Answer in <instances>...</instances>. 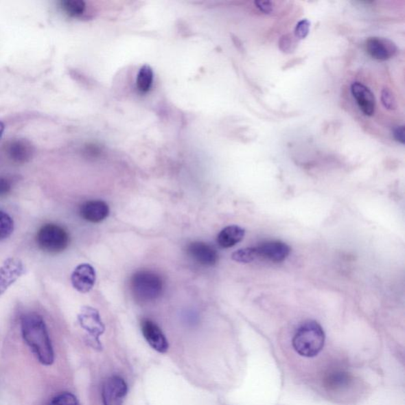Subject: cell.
Instances as JSON below:
<instances>
[{"mask_svg": "<svg viewBox=\"0 0 405 405\" xmlns=\"http://www.w3.org/2000/svg\"><path fill=\"white\" fill-rule=\"evenodd\" d=\"M21 329L23 339L38 361L45 366L54 362V351L43 316L37 313L23 316Z\"/></svg>", "mask_w": 405, "mask_h": 405, "instance_id": "obj_1", "label": "cell"}, {"mask_svg": "<svg viewBox=\"0 0 405 405\" xmlns=\"http://www.w3.org/2000/svg\"><path fill=\"white\" fill-rule=\"evenodd\" d=\"M325 332L316 321H309L301 325L293 337L294 349L300 356H318L325 345Z\"/></svg>", "mask_w": 405, "mask_h": 405, "instance_id": "obj_2", "label": "cell"}, {"mask_svg": "<svg viewBox=\"0 0 405 405\" xmlns=\"http://www.w3.org/2000/svg\"><path fill=\"white\" fill-rule=\"evenodd\" d=\"M131 287L135 297L140 302L157 300L162 295L164 283L159 275L150 271H139L133 275Z\"/></svg>", "mask_w": 405, "mask_h": 405, "instance_id": "obj_3", "label": "cell"}, {"mask_svg": "<svg viewBox=\"0 0 405 405\" xmlns=\"http://www.w3.org/2000/svg\"><path fill=\"white\" fill-rule=\"evenodd\" d=\"M37 242L39 248L43 251L56 254L65 251L69 246L70 237L64 227L49 223L40 228L37 235Z\"/></svg>", "mask_w": 405, "mask_h": 405, "instance_id": "obj_4", "label": "cell"}, {"mask_svg": "<svg viewBox=\"0 0 405 405\" xmlns=\"http://www.w3.org/2000/svg\"><path fill=\"white\" fill-rule=\"evenodd\" d=\"M78 320L82 328L87 332V343L93 349H102L100 337L105 332V325L102 323L100 312L91 306H83L78 315Z\"/></svg>", "mask_w": 405, "mask_h": 405, "instance_id": "obj_5", "label": "cell"}, {"mask_svg": "<svg viewBox=\"0 0 405 405\" xmlns=\"http://www.w3.org/2000/svg\"><path fill=\"white\" fill-rule=\"evenodd\" d=\"M128 393V386L124 379L112 376L106 379L102 386L104 405H124Z\"/></svg>", "mask_w": 405, "mask_h": 405, "instance_id": "obj_6", "label": "cell"}, {"mask_svg": "<svg viewBox=\"0 0 405 405\" xmlns=\"http://www.w3.org/2000/svg\"><path fill=\"white\" fill-rule=\"evenodd\" d=\"M24 273L25 267L19 259H7L0 267V295L6 292Z\"/></svg>", "mask_w": 405, "mask_h": 405, "instance_id": "obj_7", "label": "cell"}, {"mask_svg": "<svg viewBox=\"0 0 405 405\" xmlns=\"http://www.w3.org/2000/svg\"><path fill=\"white\" fill-rule=\"evenodd\" d=\"M71 284L78 292L86 294L90 292L96 281L95 268L89 264H81L71 274Z\"/></svg>", "mask_w": 405, "mask_h": 405, "instance_id": "obj_8", "label": "cell"}, {"mask_svg": "<svg viewBox=\"0 0 405 405\" xmlns=\"http://www.w3.org/2000/svg\"><path fill=\"white\" fill-rule=\"evenodd\" d=\"M187 253L197 263L204 266H213L219 261V254L209 244L194 242L187 247Z\"/></svg>", "mask_w": 405, "mask_h": 405, "instance_id": "obj_9", "label": "cell"}, {"mask_svg": "<svg viewBox=\"0 0 405 405\" xmlns=\"http://www.w3.org/2000/svg\"><path fill=\"white\" fill-rule=\"evenodd\" d=\"M367 53L378 60H386L395 56L397 49L392 40L382 38H369L365 43Z\"/></svg>", "mask_w": 405, "mask_h": 405, "instance_id": "obj_10", "label": "cell"}, {"mask_svg": "<svg viewBox=\"0 0 405 405\" xmlns=\"http://www.w3.org/2000/svg\"><path fill=\"white\" fill-rule=\"evenodd\" d=\"M256 251L257 259L262 258L275 263L283 262L290 253V246L280 241L264 242L257 246Z\"/></svg>", "mask_w": 405, "mask_h": 405, "instance_id": "obj_11", "label": "cell"}, {"mask_svg": "<svg viewBox=\"0 0 405 405\" xmlns=\"http://www.w3.org/2000/svg\"><path fill=\"white\" fill-rule=\"evenodd\" d=\"M144 338L150 347L159 353H165L169 349V343L157 324L150 319H144L141 323Z\"/></svg>", "mask_w": 405, "mask_h": 405, "instance_id": "obj_12", "label": "cell"}, {"mask_svg": "<svg viewBox=\"0 0 405 405\" xmlns=\"http://www.w3.org/2000/svg\"><path fill=\"white\" fill-rule=\"evenodd\" d=\"M351 91L360 111L366 116H372L375 111V97L372 91L359 82L352 83Z\"/></svg>", "mask_w": 405, "mask_h": 405, "instance_id": "obj_13", "label": "cell"}, {"mask_svg": "<svg viewBox=\"0 0 405 405\" xmlns=\"http://www.w3.org/2000/svg\"><path fill=\"white\" fill-rule=\"evenodd\" d=\"M80 214L83 220L98 223L105 220L110 215V207L102 200H90L80 207Z\"/></svg>", "mask_w": 405, "mask_h": 405, "instance_id": "obj_14", "label": "cell"}, {"mask_svg": "<svg viewBox=\"0 0 405 405\" xmlns=\"http://www.w3.org/2000/svg\"><path fill=\"white\" fill-rule=\"evenodd\" d=\"M7 152L14 163L23 164L33 158L34 147L27 139H14L8 144Z\"/></svg>", "mask_w": 405, "mask_h": 405, "instance_id": "obj_15", "label": "cell"}, {"mask_svg": "<svg viewBox=\"0 0 405 405\" xmlns=\"http://www.w3.org/2000/svg\"><path fill=\"white\" fill-rule=\"evenodd\" d=\"M245 237V230L243 228L232 225L227 227L218 235L217 242L222 248H231L240 242Z\"/></svg>", "mask_w": 405, "mask_h": 405, "instance_id": "obj_16", "label": "cell"}, {"mask_svg": "<svg viewBox=\"0 0 405 405\" xmlns=\"http://www.w3.org/2000/svg\"><path fill=\"white\" fill-rule=\"evenodd\" d=\"M351 377L344 371H334L325 378V385L332 391H340L349 386Z\"/></svg>", "mask_w": 405, "mask_h": 405, "instance_id": "obj_17", "label": "cell"}, {"mask_svg": "<svg viewBox=\"0 0 405 405\" xmlns=\"http://www.w3.org/2000/svg\"><path fill=\"white\" fill-rule=\"evenodd\" d=\"M154 80V72L149 65H143L139 69L137 79V85L139 91L148 92L152 88Z\"/></svg>", "mask_w": 405, "mask_h": 405, "instance_id": "obj_18", "label": "cell"}, {"mask_svg": "<svg viewBox=\"0 0 405 405\" xmlns=\"http://www.w3.org/2000/svg\"><path fill=\"white\" fill-rule=\"evenodd\" d=\"M60 8L71 17H80L84 14L86 5L82 0H64L60 2Z\"/></svg>", "mask_w": 405, "mask_h": 405, "instance_id": "obj_19", "label": "cell"}, {"mask_svg": "<svg viewBox=\"0 0 405 405\" xmlns=\"http://www.w3.org/2000/svg\"><path fill=\"white\" fill-rule=\"evenodd\" d=\"M14 221L8 213L0 210V241L6 240L14 231Z\"/></svg>", "mask_w": 405, "mask_h": 405, "instance_id": "obj_20", "label": "cell"}, {"mask_svg": "<svg viewBox=\"0 0 405 405\" xmlns=\"http://www.w3.org/2000/svg\"><path fill=\"white\" fill-rule=\"evenodd\" d=\"M232 259L236 262L242 264H248L256 261L257 259L256 247L238 249V251L232 254Z\"/></svg>", "mask_w": 405, "mask_h": 405, "instance_id": "obj_21", "label": "cell"}, {"mask_svg": "<svg viewBox=\"0 0 405 405\" xmlns=\"http://www.w3.org/2000/svg\"><path fill=\"white\" fill-rule=\"evenodd\" d=\"M48 405H80L77 398L71 393H63L55 397Z\"/></svg>", "mask_w": 405, "mask_h": 405, "instance_id": "obj_22", "label": "cell"}, {"mask_svg": "<svg viewBox=\"0 0 405 405\" xmlns=\"http://www.w3.org/2000/svg\"><path fill=\"white\" fill-rule=\"evenodd\" d=\"M383 106L389 111H394L397 108V101L393 93L389 88H384L381 95Z\"/></svg>", "mask_w": 405, "mask_h": 405, "instance_id": "obj_23", "label": "cell"}, {"mask_svg": "<svg viewBox=\"0 0 405 405\" xmlns=\"http://www.w3.org/2000/svg\"><path fill=\"white\" fill-rule=\"evenodd\" d=\"M310 27V23L308 19L301 20L296 25L294 34L296 38L299 39H304L308 37Z\"/></svg>", "mask_w": 405, "mask_h": 405, "instance_id": "obj_24", "label": "cell"}, {"mask_svg": "<svg viewBox=\"0 0 405 405\" xmlns=\"http://www.w3.org/2000/svg\"><path fill=\"white\" fill-rule=\"evenodd\" d=\"M12 189V181L5 176H0V196L8 195Z\"/></svg>", "mask_w": 405, "mask_h": 405, "instance_id": "obj_25", "label": "cell"}, {"mask_svg": "<svg viewBox=\"0 0 405 405\" xmlns=\"http://www.w3.org/2000/svg\"><path fill=\"white\" fill-rule=\"evenodd\" d=\"M256 7L264 14H271L274 10L273 3L271 1H256Z\"/></svg>", "mask_w": 405, "mask_h": 405, "instance_id": "obj_26", "label": "cell"}, {"mask_svg": "<svg viewBox=\"0 0 405 405\" xmlns=\"http://www.w3.org/2000/svg\"><path fill=\"white\" fill-rule=\"evenodd\" d=\"M393 137L394 139L397 140V141L404 144V127L400 126L397 128L394 129L393 131Z\"/></svg>", "mask_w": 405, "mask_h": 405, "instance_id": "obj_27", "label": "cell"}, {"mask_svg": "<svg viewBox=\"0 0 405 405\" xmlns=\"http://www.w3.org/2000/svg\"><path fill=\"white\" fill-rule=\"evenodd\" d=\"M279 45L280 48H282L283 46L284 47V48L282 49L284 51H287L292 49V41L290 39V38L288 37V36H284L281 40H280Z\"/></svg>", "mask_w": 405, "mask_h": 405, "instance_id": "obj_28", "label": "cell"}, {"mask_svg": "<svg viewBox=\"0 0 405 405\" xmlns=\"http://www.w3.org/2000/svg\"><path fill=\"white\" fill-rule=\"evenodd\" d=\"M5 129L4 124L0 121V138L2 137Z\"/></svg>", "mask_w": 405, "mask_h": 405, "instance_id": "obj_29", "label": "cell"}]
</instances>
